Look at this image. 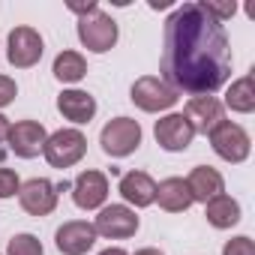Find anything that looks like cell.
<instances>
[{"label":"cell","mask_w":255,"mask_h":255,"mask_svg":"<svg viewBox=\"0 0 255 255\" xmlns=\"http://www.w3.org/2000/svg\"><path fill=\"white\" fill-rule=\"evenodd\" d=\"M162 75L174 93L195 96H210L231 78L228 33L204 3H183L165 18Z\"/></svg>","instance_id":"obj_1"},{"label":"cell","mask_w":255,"mask_h":255,"mask_svg":"<svg viewBox=\"0 0 255 255\" xmlns=\"http://www.w3.org/2000/svg\"><path fill=\"white\" fill-rule=\"evenodd\" d=\"M99 144L114 159L135 153L138 144H141V126H138V120H132V117H114V120H108L102 126V132H99Z\"/></svg>","instance_id":"obj_2"},{"label":"cell","mask_w":255,"mask_h":255,"mask_svg":"<svg viewBox=\"0 0 255 255\" xmlns=\"http://www.w3.org/2000/svg\"><path fill=\"white\" fill-rule=\"evenodd\" d=\"M42 153L51 168H72L87 153V138L81 129H57L54 135L45 138Z\"/></svg>","instance_id":"obj_3"},{"label":"cell","mask_w":255,"mask_h":255,"mask_svg":"<svg viewBox=\"0 0 255 255\" xmlns=\"http://www.w3.org/2000/svg\"><path fill=\"white\" fill-rule=\"evenodd\" d=\"M207 138H210L213 153H216L219 159H225V162H243V159L249 156V147H252L249 132L243 129V126L231 123V120H222Z\"/></svg>","instance_id":"obj_4"},{"label":"cell","mask_w":255,"mask_h":255,"mask_svg":"<svg viewBox=\"0 0 255 255\" xmlns=\"http://www.w3.org/2000/svg\"><path fill=\"white\" fill-rule=\"evenodd\" d=\"M78 39H81V45L87 51L105 54L117 42V24H114L111 15H105L102 9H96V12H90V15H84L78 21Z\"/></svg>","instance_id":"obj_5"},{"label":"cell","mask_w":255,"mask_h":255,"mask_svg":"<svg viewBox=\"0 0 255 255\" xmlns=\"http://www.w3.org/2000/svg\"><path fill=\"white\" fill-rule=\"evenodd\" d=\"M42 36L33 30V27H15L9 33V42H6V60L15 66V69H30L39 63L42 57Z\"/></svg>","instance_id":"obj_6"},{"label":"cell","mask_w":255,"mask_h":255,"mask_svg":"<svg viewBox=\"0 0 255 255\" xmlns=\"http://www.w3.org/2000/svg\"><path fill=\"white\" fill-rule=\"evenodd\" d=\"M129 96H132V102L141 108V111H168L174 102H177V93L162 81V78H156V75H144V78H138L135 84H132V90H129Z\"/></svg>","instance_id":"obj_7"},{"label":"cell","mask_w":255,"mask_h":255,"mask_svg":"<svg viewBox=\"0 0 255 255\" xmlns=\"http://www.w3.org/2000/svg\"><path fill=\"white\" fill-rule=\"evenodd\" d=\"M93 228H96V234H102L108 240H126V237H132L138 231V216L126 204H111V207L99 210Z\"/></svg>","instance_id":"obj_8"},{"label":"cell","mask_w":255,"mask_h":255,"mask_svg":"<svg viewBox=\"0 0 255 255\" xmlns=\"http://www.w3.org/2000/svg\"><path fill=\"white\" fill-rule=\"evenodd\" d=\"M45 138H48V132H45V126L39 120H18V123L9 126V135H6L12 153L21 156V159L39 156L42 147H45Z\"/></svg>","instance_id":"obj_9"},{"label":"cell","mask_w":255,"mask_h":255,"mask_svg":"<svg viewBox=\"0 0 255 255\" xmlns=\"http://www.w3.org/2000/svg\"><path fill=\"white\" fill-rule=\"evenodd\" d=\"M153 135H156L159 147L168 150V153H180V150H186V147L192 144V138H195L192 126H189V120H186L183 114H165L162 120H156Z\"/></svg>","instance_id":"obj_10"},{"label":"cell","mask_w":255,"mask_h":255,"mask_svg":"<svg viewBox=\"0 0 255 255\" xmlns=\"http://www.w3.org/2000/svg\"><path fill=\"white\" fill-rule=\"evenodd\" d=\"M57 195H60L57 186L45 177H33V180L21 183V189H18V201L30 216H48L57 207Z\"/></svg>","instance_id":"obj_11"},{"label":"cell","mask_w":255,"mask_h":255,"mask_svg":"<svg viewBox=\"0 0 255 255\" xmlns=\"http://www.w3.org/2000/svg\"><path fill=\"white\" fill-rule=\"evenodd\" d=\"M183 117L189 120L192 132H204V135H210L216 126L225 120V111H222V102H219L216 96H192V99L186 102Z\"/></svg>","instance_id":"obj_12"},{"label":"cell","mask_w":255,"mask_h":255,"mask_svg":"<svg viewBox=\"0 0 255 255\" xmlns=\"http://www.w3.org/2000/svg\"><path fill=\"white\" fill-rule=\"evenodd\" d=\"M108 198V177L102 171H81L72 183V201L81 210H96Z\"/></svg>","instance_id":"obj_13"},{"label":"cell","mask_w":255,"mask_h":255,"mask_svg":"<svg viewBox=\"0 0 255 255\" xmlns=\"http://www.w3.org/2000/svg\"><path fill=\"white\" fill-rule=\"evenodd\" d=\"M54 243H57V249H60L63 255H84V252L96 243V228H93L90 222H81V219L66 222V225L57 228Z\"/></svg>","instance_id":"obj_14"},{"label":"cell","mask_w":255,"mask_h":255,"mask_svg":"<svg viewBox=\"0 0 255 255\" xmlns=\"http://www.w3.org/2000/svg\"><path fill=\"white\" fill-rule=\"evenodd\" d=\"M120 195L126 204H132V207H150L156 201V183L150 174L144 171H126L120 177Z\"/></svg>","instance_id":"obj_15"},{"label":"cell","mask_w":255,"mask_h":255,"mask_svg":"<svg viewBox=\"0 0 255 255\" xmlns=\"http://www.w3.org/2000/svg\"><path fill=\"white\" fill-rule=\"evenodd\" d=\"M186 186H189L192 201H201V204H207L210 198H216V195L225 192V180H222V174H219L216 168H210V165H198V168H192L189 177H186Z\"/></svg>","instance_id":"obj_16"},{"label":"cell","mask_w":255,"mask_h":255,"mask_svg":"<svg viewBox=\"0 0 255 255\" xmlns=\"http://www.w3.org/2000/svg\"><path fill=\"white\" fill-rule=\"evenodd\" d=\"M57 111L72 123H90L96 114V99L87 90H63L57 96Z\"/></svg>","instance_id":"obj_17"},{"label":"cell","mask_w":255,"mask_h":255,"mask_svg":"<svg viewBox=\"0 0 255 255\" xmlns=\"http://www.w3.org/2000/svg\"><path fill=\"white\" fill-rule=\"evenodd\" d=\"M156 201H159V207L168 210V213H183V210H189L192 195H189L186 180H183V177H165V180L156 186Z\"/></svg>","instance_id":"obj_18"},{"label":"cell","mask_w":255,"mask_h":255,"mask_svg":"<svg viewBox=\"0 0 255 255\" xmlns=\"http://www.w3.org/2000/svg\"><path fill=\"white\" fill-rule=\"evenodd\" d=\"M204 216H207V222L213 228H231V225L240 222V204L231 195L222 192V195H216V198H210L204 204Z\"/></svg>","instance_id":"obj_19"},{"label":"cell","mask_w":255,"mask_h":255,"mask_svg":"<svg viewBox=\"0 0 255 255\" xmlns=\"http://www.w3.org/2000/svg\"><path fill=\"white\" fill-rule=\"evenodd\" d=\"M225 105L237 114L255 111V81H252V75H243V78L231 81V87L225 93Z\"/></svg>","instance_id":"obj_20"},{"label":"cell","mask_w":255,"mask_h":255,"mask_svg":"<svg viewBox=\"0 0 255 255\" xmlns=\"http://www.w3.org/2000/svg\"><path fill=\"white\" fill-rule=\"evenodd\" d=\"M51 72L63 84H75V81H81L87 75V63H84V57L78 51H60L54 57V69Z\"/></svg>","instance_id":"obj_21"},{"label":"cell","mask_w":255,"mask_h":255,"mask_svg":"<svg viewBox=\"0 0 255 255\" xmlns=\"http://www.w3.org/2000/svg\"><path fill=\"white\" fill-rule=\"evenodd\" d=\"M6 255H42V243L33 234H15L6 246Z\"/></svg>","instance_id":"obj_22"},{"label":"cell","mask_w":255,"mask_h":255,"mask_svg":"<svg viewBox=\"0 0 255 255\" xmlns=\"http://www.w3.org/2000/svg\"><path fill=\"white\" fill-rule=\"evenodd\" d=\"M21 189V180L12 168H0V198H12Z\"/></svg>","instance_id":"obj_23"},{"label":"cell","mask_w":255,"mask_h":255,"mask_svg":"<svg viewBox=\"0 0 255 255\" xmlns=\"http://www.w3.org/2000/svg\"><path fill=\"white\" fill-rule=\"evenodd\" d=\"M222 255H255V243L249 237H231L222 246Z\"/></svg>","instance_id":"obj_24"},{"label":"cell","mask_w":255,"mask_h":255,"mask_svg":"<svg viewBox=\"0 0 255 255\" xmlns=\"http://www.w3.org/2000/svg\"><path fill=\"white\" fill-rule=\"evenodd\" d=\"M204 9H207L219 24H222L225 18H231V15L237 12V3H234V0H231V3H204Z\"/></svg>","instance_id":"obj_25"},{"label":"cell","mask_w":255,"mask_h":255,"mask_svg":"<svg viewBox=\"0 0 255 255\" xmlns=\"http://www.w3.org/2000/svg\"><path fill=\"white\" fill-rule=\"evenodd\" d=\"M15 93H18L15 81H12L9 75H0V108H6V105L15 99Z\"/></svg>","instance_id":"obj_26"},{"label":"cell","mask_w":255,"mask_h":255,"mask_svg":"<svg viewBox=\"0 0 255 255\" xmlns=\"http://www.w3.org/2000/svg\"><path fill=\"white\" fill-rule=\"evenodd\" d=\"M9 126H12V123H9V120H6L3 114H0V144L6 141V135H9Z\"/></svg>","instance_id":"obj_27"},{"label":"cell","mask_w":255,"mask_h":255,"mask_svg":"<svg viewBox=\"0 0 255 255\" xmlns=\"http://www.w3.org/2000/svg\"><path fill=\"white\" fill-rule=\"evenodd\" d=\"M135 255H165V252H159L156 246H144V249H138Z\"/></svg>","instance_id":"obj_28"},{"label":"cell","mask_w":255,"mask_h":255,"mask_svg":"<svg viewBox=\"0 0 255 255\" xmlns=\"http://www.w3.org/2000/svg\"><path fill=\"white\" fill-rule=\"evenodd\" d=\"M171 0H150V9H165Z\"/></svg>","instance_id":"obj_29"},{"label":"cell","mask_w":255,"mask_h":255,"mask_svg":"<svg viewBox=\"0 0 255 255\" xmlns=\"http://www.w3.org/2000/svg\"><path fill=\"white\" fill-rule=\"evenodd\" d=\"M99 255H129V252H123V249H117V246H114V249H111V246H108V249H102V252H99Z\"/></svg>","instance_id":"obj_30"}]
</instances>
